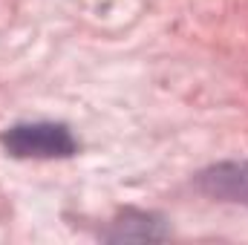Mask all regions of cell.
<instances>
[{"label": "cell", "instance_id": "cell-1", "mask_svg": "<svg viewBox=\"0 0 248 245\" xmlns=\"http://www.w3.org/2000/svg\"><path fill=\"white\" fill-rule=\"evenodd\" d=\"M0 141L12 156L20 159H66L78 147L72 133L55 122L15 124L0 136Z\"/></svg>", "mask_w": 248, "mask_h": 245}, {"label": "cell", "instance_id": "cell-2", "mask_svg": "<svg viewBox=\"0 0 248 245\" xmlns=\"http://www.w3.org/2000/svg\"><path fill=\"white\" fill-rule=\"evenodd\" d=\"M199 187L217 199L248 205V162H225L199 176Z\"/></svg>", "mask_w": 248, "mask_h": 245}]
</instances>
